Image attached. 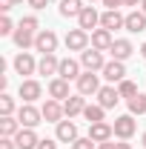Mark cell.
Here are the masks:
<instances>
[{
	"label": "cell",
	"instance_id": "obj_11",
	"mask_svg": "<svg viewBox=\"0 0 146 149\" xmlns=\"http://www.w3.org/2000/svg\"><path fill=\"white\" fill-rule=\"evenodd\" d=\"M112 32L109 29H95L92 32V49H97V52H109L112 49Z\"/></svg>",
	"mask_w": 146,
	"mask_h": 149
},
{
	"label": "cell",
	"instance_id": "obj_20",
	"mask_svg": "<svg viewBox=\"0 0 146 149\" xmlns=\"http://www.w3.org/2000/svg\"><path fill=\"white\" fill-rule=\"evenodd\" d=\"M126 32H146V15L143 12H129L126 15V26H123Z\"/></svg>",
	"mask_w": 146,
	"mask_h": 149
},
{
	"label": "cell",
	"instance_id": "obj_42",
	"mask_svg": "<svg viewBox=\"0 0 146 149\" xmlns=\"http://www.w3.org/2000/svg\"><path fill=\"white\" fill-rule=\"evenodd\" d=\"M140 55H143V60H146V43H143V46H140Z\"/></svg>",
	"mask_w": 146,
	"mask_h": 149
},
{
	"label": "cell",
	"instance_id": "obj_5",
	"mask_svg": "<svg viewBox=\"0 0 146 149\" xmlns=\"http://www.w3.org/2000/svg\"><path fill=\"white\" fill-rule=\"evenodd\" d=\"M100 72H103V77H106L109 83H120V80H126V66H123V60H109Z\"/></svg>",
	"mask_w": 146,
	"mask_h": 149
},
{
	"label": "cell",
	"instance_id": "obj_18",
	"mask_svg": "<svg viewBox=\"0 0 146 149\" xmlns=\"http://www.w3.org/2000/svg\"><path fill=\"white\" fill-rule=\"evenodd\" d=\"M83 109H86V100H83L80 95H72V97H66V100H63V112H66V118L83 115Z\"/></svg>",
	"mask_w": 146,
	"mask_h": 149
},
{
	"label": "cell",
	"instance_id": "obj_12",
	"mask_svg": "<svg viewBox=\"0 0 146 149\" xmlns=\"http://www.w3.org/2000/svg\"><path fill=\"white\" fill-rule=\"evenodd\" d=\"M57 77H63V80H77V77H80V63L72 60V57H63V60H60V69H57Z\"/></svg>",
	"mask_w": 146,
	"mask_h": 149
},
{
	"label": "cell",
	"instance_id": "obj_19",
	"mask_svg": "<svg viewBox=\"0 0 146 149\" xmlns=\"http://www.w3.org/2000/svg\"><path fill=\"white\" fill-rule=\"evenodd\" d=\"M77 23H80V29H86V32H95V26L100 23V15L92 9V6H83V12H80V17H77Z\"/></svg>",
	"mask_w": 146,
	"mask_h": 149
},
{
	"label": "cell",
	"instance_id": "obj_1",
	"mask_svg": "<svg viewBox=\"0 0 146 149\" xmlns=\"http://www.w3.org/2000/svg\"><path fill=\"white\" fill-rule=\"evenodd\" d=\"M35 49L40 52V55H55V49H57V35L52 32V29L37 32V37H35Z\"/></svg>",
	"mask_w": 146,
	"mask_h": 149
},
{
	"label": "cell",
	"instance_id": "obj_17",
	"mask_svg": "<svg viewBox=\"0 0 146 149\" xmlns=\"http://www.w3.org/2000/svg\"><path fill=\"white\" fill-rule=\"evenodd\" d=\"M35 69H37V63H35V57L29 55V52H20L15 57V72L17 74H32Z\"/></svg>",
	"mask_w": 146,
	"mask_h": 149
},
{
	"label": "cell",
	"instance_id": "obj_24",
	"mask_svg": "<svg viewBox=\"0 0 146 149\" xmlns=\"http://www.w3.org/2000/svg\"><path fill=\"white\" fill-rule=\"evenodd\" d=\"M83 0H60V15L63 17H80Z\"/></svg>",
	"mask_w": 146,
	"mask_h": 149
},
{
	"label": "cell",
	"instance_id": "obj_8",
	"mask_svg": "<svg viewBox=\"0 0 146 149\" xmlns=\"http://www.w3.org/2000/svg\"><path fill=\"white\" fill-rule=\"evenodd\" d=\"M40 95H43V86L37 80H20V97H23V103H35Z\"/></svg>",
	"mask_w": 146,
	"mask_h": 149
},
{
	"label": "cell",
	"instance_id": "obj_23",
	"mask_svg": "<svg viewBox=\"0 0 146 149\" xmlns=\"http://www.w3.org/2000/svg\"><path fill=\"white\" fill-rule=\"evenodd\" d=\"M57 69H60V60L55 55H43L40 63H37V72L40 74H57Z\"/></svg>",
	"mask_w": 146,
	"mask_h": 149
},
{
	"label": "cell",
	"instance_id": "obj_2",
	"mask_svg": "<svg viewBox=\"0 0 146 149\" xmlns=\"http://www.w3.org/2000/svg\"><path fill=\"white\" fill-rule=\"evenodd\" d=\"M89 32L86 29H72L69 35H66V49L69 52H86V46H89Z\"/></svg>",
	"mask_w": 146,
	"mask_h": 149
},
{
	"label": "cell",
	"instance_id": "obj_3",
	"mask_svg": "<svg viewBox=\"0 0 146 149\" xmlns=\"http://www.w3.org/2000/svg\"><path fill=\"white\" fill-rule=\"evenodd\" d=\"M40 118H43V112L35 109L32 103H23L17 109V120H20V126H26V129H35L37 123H40Z\"/></svg>",
	"mask_w": 146,
	"mask_h": 149
},
{
	"label": "cell",
	"instance_id": "obj_13",
	"mask_svg": "<svg viewBox=\"0 0 146 149\" xmlns=\"http://www.w3.org/2000/svg\"><path fill=\"white\" fill-rule=\"evenodd\" d=\"M100 26L112 32V29H120V26H126V17H123L117 9H106V12L100 15Z\"/></svg>",
	"mask_w": 146,
	"mask_h": 149
},
{
	"label": "cell",
	"instance_id": "obj_6",
	"mask_svg": "<svg viewBox=\"0 0 146 149\" xmlns=\"http://www.w3.org/2000/svg\"><path fill=\"white\" fill-rule=\"evenodd\" d=\"M112 129H115V135H117V138L129 141V138L135 135V129H138V123H135V118H132V115H120V118L115 120V126H112Z\"/></svg>",
	"mask_w": 146,
	"mask_h": 149
},
{
	"label": "cell",
	"instance_id": "obj_33",
	"mask_svg": "<svg viewBox=\"0 0 146 149\" xmlns=\"http://www.w3.org/2000/svg\"><path fill=\"white\" fill-rule=\"evenodd\" d=\"M72 149H95V141L92 138H77L72 143Z\"/></svg>",
	"mask_w": 146,
	"mask_h": 149
},
{
	"label": "cell",
	"instance_id": "obj_35",
	"mask_svg": "<svg viewBox=\"0 0 146 149\" xmlns=\"http://www.w3.org/2000/svg\"><path fill=\"white\" fill-rule=\"evenodd\" d=\"M0 149H17V143L12 138H0Z\"/></svg>",
	"mask_w": 146,
	"mask_h": 149
},
{
	"label": "cell",
	"instance_id": "obj_7",
	"mask_svg": "<svg viewBox=\"0 0 146 149\" xmlns=\"http://www.w3.org/2000/svg\"><path fill=\"white\" fill-rule=\"evenodd\" d=\"M77 92H80V95H97V92H100L97 74H95V72H83L80 77H77Z\"/></svg>",
	"mask_w": 146,
	"mask_h": 149
},
{
	"label": "cell",
	"instance_id": "obj_38",
	"mask_svg": "<svg viewBox=\"0 0 146 149\" xmlns=\"http://www.w3.org/2000/svg\"><path fill=\"white\" fill-rule=\"evenodd\" d=\"M103 6L106 9H117V6H123V0H103Z\"/></svg>",
	"mask_w": 146,
	"mask_h": 149
},
{
	"label": "cell",
	"instance_id": "obj_43",
	"mask_svg": "<svg viewBox=\"0 0 146 149\" xmlns=\"http://www.w3.org/2000/svg\"><path fill=\"white\" fill-rule=\"evenodd\" d=\"M140 12H143V15H146V0H143V3H140Z\"/></svg>",
	"mask_w": 146,
	"mask_h": 149
},
{
	"label": "cell",
	"instance_id": "obj_22",
	"mask_svg": "<svg viewBox=\"0 0 146 149\" xmlns=\"http://www.w3.org/2000/svg\"><path fill=\"white\" fill-rule=\"evenodd\" d=\"M20 129H23V126H20V120H15L12 115L0 118V138H15Z\"/></svg>",
	"mask_w": 146,
	"mask_h": 149
},
{
	"label": "cell",
	"instance_id": "obj_45",
	"mask_svg": "<svg viewBox=\"0 0 146 149\" xmlns=\"http://www.w3.org/2000/svg\"><path fill=\"white\" fill-rule=\"evenodd\" d=\"M15 3H23V0H15Z\"/></svg>",
	"mask_w": 146,
	"mask_h": 149
},
{
	"label": "cell",
	"instance_id": "obj_34",
	"mask_svg": "<svg viewBox=\"0 0 146 149\" xmlns=\"http://www.w3.org/2000/svg\"><path fill=\"white\" fill-rule=\"evenodd\" d=\"M37 149H57V143L52 141V138H43V141L37 143Z\"/></svg>",
	"mask_w": 146,
	"mask_h": 149
},
{
	"label": "cell",
	"instance_id": "obj_40",
	"mask_svg": "<svg viewBox=\"0 0 146 149\" xmlns=\"http://www.w3.org/2000/svg\"><path fill=\"white\" fill-rule=\"evenodd\" d=\"M138 3H143V0H123V6H138Z\"/></svg>",
	"mask_w": 146,
	"mask_h": 149
},
{
	"label": "cell",
	"instance_id": "obj_32",
	"mask_svg": "<svg viewBox=\"0 0 146 149\" xmlns=\"http://www.w3.org/2000/svg\"><path fill=\"white\" fill-rule=\"evenodd\" d=\"M20 29H26V32H37V17H32V15L23 17V20H20Z\"/></svg>",
	"mask_w": 146,
	"mask_h": 149
},
{
	"label": "cell",
	"instance_id": "obj_10",
	"mask_svg": "<svg viewBox=\"0 0 146 149\" xmlns=\"http://www.w3.org/2000/svg\"><path fill=\"white\" fill-rule=\"evenodd\" d=\"M112 135H115V129H112L109 123H89V138L95 141V143H106V141H112Z\"/></svg>",
	"mask_w": 146,
	"mask_h": 149
},
{
	"label": "cell",
	"instance_id": "obj_29",
	"mask_svg": "<svg viewBox=\"0 0 146 149\" xmlns=\"http://www.w3.org/2000/svg\"><path fill=\"white\" fill-rule=\"evenodd\" d=\"M117 92H120V97H135V95H138V83L120 80V83H117Z\"/></svg>",
	"mask_w": 146,
	"mask_h": 149
},
{
	"label": "cell",
	"instance_id": "obj_15",
	"mask_svg": "<svg viewBox=\"0 0 146 149\" xmlns=\"http://www.w3.org/2000/svg\"><path fill=\"white\" fill-rule=\"evenodd\" d=\"M57 141H60V143H74V141H77V126L72 123V118L57 123Z\"/></svg>",
	"mask_w": 146,
	"mask_h": 149
},
{
	"label": "cell",
	"instance_id": "obj_46",
	"mask_svg": "<svg viewBox=\"0 0 146 149\" xmlns=\"http://www.w3.org/2000/svg\"><path fill=\"white\" fill-rule=\"evenodd\" d=\"M89 3H95V0H89Z\"/></svg>",
	"mask_w": 146,
	"mask_h": 149
},
{
	"label": "cell",
	"instance_id": "obj_37",
	"mask_svg": "<svg viewBox=\"0 0 146 149\" xmlns=\"http://www.w3.org/2000/svg\"><path fill=\"white\" fill-rule=\"evenodd\" d=\"M32 9H46V0H26Z\"/></svg>",
	"mask_w": 146,
	"mask_h": 149
},
{
	"label": "cell",
	"instance_id": "obj_14",
	"mask_svg": "<svg viewBox=\"0 0 146 149\" xmlns=\"http://www.w3.org/2000/svg\"><path fill=\"white\" fill-rule=\"evenodd\" d=\"M15 143H17V149H37V143H40V138L35 135V129H23L15 135Z\"/></svg>",
	"mask_w": 146,
	"mask_h": 149
},
{
	"label": "cell",
	"instance_id": "obj_36",
	"mask_svg": "<svg viewBox=\"0 0 146 149\" xmlns=\"http://www.w3.org/2000/svg\"><path fill=\"white\" fill-rule=\"evenodd\" d=\"M12 6H15V0H0V12H3V15H6Z\"/></svg>",
	"mask_w": 146,
	"mask_h": 149
},
{
	"label": "cell",
	"instance_id": "obj_44",
	"mask_svg": "<svg viewBox=\"0 0 146 149\" xmlns=\"http://www.w3.org/2000/svg\"><path fill=\"white\" fill-rule=\"evenodd\" d=\"M143 149H146V132H143Z\"/></svg>",
	"mask_w": 146,
	"mask_h": 149
},
{
	"label": "cell",
	"instance_id": "obj_9",
	"mask_svg": "<svg viewBox=\"0 0 146 149\" xmlns=\"http://www.w3.org/2000/svg\"><path fill=\"white\" fill-rule=\"evenodd\" d=\"M40 112H43V120H49V123H60V118L66 115V112H63V103L55 100V97H52V100H46Z\"/></svg>",
	"mask_w": 146,
	"mask_h": 149
},
{
	"label": "cell",
	"instance_id": "obj_39",
	"mask_svg": "<svg viewBox=\"0 0 146 149\" xmlns=\"http://www.w3.org/2000/svg\"><path fill=\"white\" fill-rule=\"evenodd\" d=\"M97 149H117V143H112V141H106V143H97Z\"/></svg>",
	"mask_w": 146,
	"mask_h": 149
},
{
	"label": "cell",
	"instance_id": "obj_4",
	"mask_svg": "<svg viewBox=\"0 0 146 149\" xmlns=\"http://www.w3.org/2000/svg\"><path fill=\"white\" fill-rule=\"evenodd\" d=\"M80 63H83V69H86V72H97V69H103V66H106L103 52H97V49H86V52H80Z\"/></svg>",
	"mask_w": 146,
	"mask_h": 149
},
{
	"label": "cell",
	"instance_id": "obj_25",
	"mask_svg": "<svg viewBox=\"0 0 146 149\" xmlns=\"http://www.w3.org/2000/svg\"><path fill=\"white\" fill-rule=\"evenodd\" d=\"M109 52H112V57H115V60H126L135 49H132V43H129V40H115Z\"/></svg>",
	"mask_w": 146,
	"mask_h": 149
},
{
	"label": "cell",
	"instance_id": "obj_21",
	"mask_svg": "<svg viewBox=\"0 0 146 149\" xmlns=\"http://www.w3.org/2000/svg\"><path fill=\"white\" fill-rule=\"evenodd\" d=\"M49 95H52L55 100H66V97H72V95H69V80L55 77V80L49 83Z\"/></svg>",
	"mask_w": 146,
	"mask_h": 149
},
{
	"label": "cell",
	"instance_id": "obj_41",
	"mask_svg": "<svg viewBox=\"0 0 146 149\" xmlns=\"http://www.w3.org/2000/svg\"><path fill=\"white\" fill-rule=\"evenodd\" d=\"M117 149H132V146H129V143H117Z\"/></svg>",
	"mask_w": 146,
	"mask_h": 149
},
{
	"label": "cell",
	"instance_id": "obj_28",
	"mask_svg": "<svg viewBox=\"0 0 146 149\" xmlns=\"http://www.w3.org/2000/svg\"><path fill=\"white\" fill-rule=\"evenodd\" d=\"M103 106H100V103H97V106H86V109H83V118H86V120H89V123H100V120H103Z\"/></svg>",
	"mask_w": 146,
	"mask_h": 149
},
{
	"label": "cell",
	"instance_id": "obj_31",
	"mask_svg": "<svg viewBox=\"0 0 146 149\" xmlns=\"http://www.w3.org/2000/svg\"><path fill=\"white\" fill-rule=\"evenodd\" d=\"M0 35H15V23H12L9 15H3V17H0Z\"/></svg>",
	"mask_w": 146,
	"mask_h": 149
},
{
	"label": "cell",
	"instance_id": "obj_16",
	"mask_svg": "<svg viewBox=\"0 0 146 149\" xmlns=\"http://www.w3.org/2000/svg\"><path fill=\"white\" fill-rule=\"evenodd\" d=\"M117 100H120V92H117L115 86H100V92H97V103H100L103 109L117 106Z\"/></svg>",
	"mask_w": 146,
	"mask_h": 149
},
{
	"label": "cell",
	"instance_id": "obj_26",
	"mask_svg": "<svg viewBox=\"0 0 146 149\" xmlns=\"http://www.w3.org/2000/svg\"><path fill=\"white\" fill-rule=\"evenodd\" d=\"M12 37H15V43H17L20 49H29V46H35V37L37 35H35V32H26V29H20V26H17Z\"/></svg>",
	"mask_w": 146,
	"mask_h": 149
},
{
	"label": "cell",
	"instance_id": "obj_27",
	"mask_svg": "<svg viewBox=\"0 0 146 149\" xmlns=\"http://www.w3.org/2000/svg\"><path fill=\"white\" fill-rule=\"evenodd\" d=\"M129 112L132 115H143L146 112V95H135V97H129Z\"/></svg>",
	"mask_w": 146,
	"mask_h": 149
},
{
	"label": "cell",
	"instance_id": "obj_30",
	"mask_svg": "<svg viewBox=\"0 0 146 149\" xmlns=\"http://www.w3.org/2000/svg\"><path fill=\"white\" fill-rule=\"evenodd\" d=\"M12 112H15V97L12 95H0V118H6Z\"/></svg>",
	"mask_w": 146,
	"mask_h": 149
}]
</instances>
